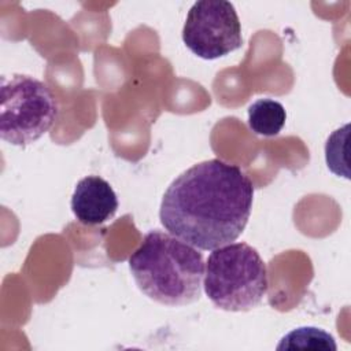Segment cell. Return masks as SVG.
<instances>
[{"mask_svg": "<svg viewBox=\"0 0 351 351\" xmlns=\"http://www.w3.org/2000/svg\"><path fill=\"white\" fill-rule=\"evenodd\" d=\"M254 202V184L233 163L221 159L199 162L163 193L159 219L185 243L213 251L233 243L245 229Z\"/></svg>", "mask_w": 351, "mask_h": 351, "instance_id": "1", "label": "cell"}, {"mask_svg": "<svg viewBox=\"0 0 351 351\" xmlns=\"http://www.w3.org/2000/svg\"><path fill=\"white\" fill-rule=\"evenodd\" d=\"M204 259L199 248L169 232L152 230L129 256L138 289L163 306H186L202 298Z\"/></svg>", "mask_w": 351, "mask_h": 351, "instance_id": "2", "label": "cell"}, {"mask_svg": "<svg viewBox=\"0 0 351 351\" xmlns=\"http://www.w3.org/2000/svg\"><path fill=\"white\" fill-rule=\"evenodd\" d=\"M203 288L217 308L250 311L261 304L267 292V269L254 247L229 243L208 255Z\"/></svg>", "mask_w": 351, "mask_h": 351, "instance_id": "3", "label": "cell"}, {"mask_svg": "<svg viewBox=\"0 0 351 351\" xmlns=\"http://www.w3.org/2000/svg\"><path fill=\"white\" fill-rule=\"evenodd\" d=\"M59 106L48 85L32 75L1 77L0 137L25 147L37 141L55 123Z\"/></svg>", "mask_w": 351, "mask_h": 351, "instance_id": "4", "label": "cell"}, {"mask_svg": "<svg viewBox=\"0 0 351 351\" xmlns=\"http://www.w3.org/2000/svg\"><path fill=\"white\" fill-rule=\"evenodd\" d=\"M182 41L196 56L222 58L243 44L241 25L234 5L225 0H199L189 8Z\"/></svg>", "mask_w": 351, "mask_h": 351, "instance_id": "5", "label": "cell"}, {"mask_svg": "<svg viewBox=\"0 0 351 351\" xmlns=\"http://www.w3.org/2000/svg\"><path fill=\"white\" fill-rule=\"evenodd\" d=\"M118 210V197L112 186L99 176L80 180L71 196V211L84 225L93 226L107 222Z\"/></svg>", "mask_w": 351, "mask_h": 351, "instance_id": "6", "label": "cell"}, {"mask_svg": "<svg viewBox=\"0 0 351 351\" xmlns=\"http://www.w3.org/2000/svg\"><path fill=\"white\" fill-rule=\"evenodd\" d=\"M287 112L284 106L273 99H258L248 107V126L259 136H277L284 128Z\"/></svg>", "mask_w": 351, "mask_h": 351, "instance_id": "7", "label": "cell"}, {"mask_svg": "<svg viewBox=\"0 0 351 351\" xmlns=\"http://www.w3.org/2000/svg\"><path fill=\"white\" fill-rule=\"evenodd\" d=\"M277 350H313L336 351L337 346L332 335L315 326H300L282 336Z\"/></svg>", "mask_w": 351, "mask_h": 351, "instance_id": "8", "label": "cell"}, {"mask_svg": "<svg viewBox=\"0 0 351 351\" xmlns=\"http://www.w3.org/2000/svg\"><path fill=\"white\" fill-rule=\"evenodd\" d=\"M350 125H344L341 129L335 130L325 145V159L329 170L336 176L348 178L347 165V137Z\"/></svg>", "mask_w": 351, "mask_h": 351, "instance_id": "9", "label": "cell"}]
</instances>
